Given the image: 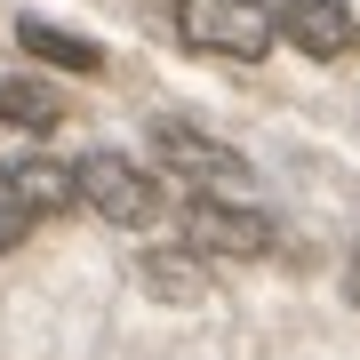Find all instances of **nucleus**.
<instances>
[{"instance_id":"6e6552de","label":"nucleus","mask_w":360,"mask_h":360,"mask_svg":"<svg viewBox=\"0 0 360 360\" xmlns=\"http://www.w3.org/2000/svg\"><path fill=\"white\" fill-rule=\"evenodd\" d=\"M144 288L160 296V304H200L208 296V272L193 264V248H144Z\"/></svg>"},{"instance_id":"f257e3e1","label":"nucleus","mask_w":360,"mask_h":360,"mask_svg":"<svg viewBox=\"0 0 360 360\" xmlns=\"http://www.w3.org/2000/svg\"><path fill=\"white\" fill-rule=\"evenodd\" d=\"M72 200L89 208V217H104V224H153L160 208H168L160 176L136 168L129 153H89V160H72Z\"/></svg>"},{"instance_id":"7ed1b4c3","label":"nucleus","mask_w":360,"mask_h":360,"mask_svg":"<svg viewBox=\"0 0 360 360\" xmlns=\"http://www.w3.org/2000/svg\"><path fill=\"white\" fill-rule=\"evenodd\" d=\"M184 248H217V257H272V240H281V224L264 217V208L232 200V193H200L184 200Z\"/></svg>"},{"instance_id":"9d476101","label":"nucleus","mask_w":360,"mask_h":360,"mask_svg":"<svg viewBox=\"0 0 360 360\" xmlns=\"http://www.w3.org/2000/svg\"><path fill=\"white\" fill-rule=\"evenodd\" d=\"M40 217L32 208H16V200H0V257H8V248H25V232H32Z\"/></svg>"},{"instance_id":"1a4fd4ad","label":"nucleus","mask_w":360,"mask_h":360,"mask_svg":"<svg viewBox=\"0 0 360 360\" xmlns=\"http://www.w3.org/2000/svg\"><path fill=\"white\" fill-rule=\"evenodd\" d=\"M16 40H25L32 56H49V65H65V72H104V49H96V40L49 25V16H25V25H16Z\"/></svg>"},{"instance_id":"9b49d317","label":"nucleus","mask_w":360,"mask_h":360,"mask_svg":"<svg viewBox=\"0 0 360 360\" xmlns=\"http://www.w3.org/2000/svg\"><path fill=\"white\" fill-rule=\"evenodd\" d=\"M345 288H352V304H360V257H352V281H345Z\"/></svg>"},{"instance_id":"0eeeda50","label":"nucleus","mask_w":360,"mask_h":360,"mask_svg":"<svg viewBox=\"0 0 360 360\" xmlns=\"http://www.w3.org/2000/svg\"><path fill=\"white\" fill-rule=\"evenodd\" d=\"M56 120H65V96H56L49 80H25V72H8V80H0V129L49 136Z\"/></svg>"},{"instance_id":"39448f33","label":"nucleus","mask_w":360,"mask_h":360,"mask_svg":"<svg viewBox=\"0 0 360 360\" xmlns=\"http://www.w3.org/2000/svg\"><path fill=\"white\" fill-rule=\"evenodd\" d=\"M272 40H288V49L312 56V65H336V56H352L360 16L345 8V0H281V8H272Z\"/></svg>"},{"instance_id":"20e7f679","label":"nucleus","mask_w":360,"mask_h":360,"mask_svg":"<svg viewBox=\"0 0 360 360\" xmlns=\"http://www.w3.org/2000/svg\"><path fill=\"white\" fill-rule=\"evenodd\" d=\"M153 153H160L168 176H193L200 193H240L248 184V160L232 153V144H217V136L184 129V120H153Z\"/></svg>"},{"instance_id":"423d86ee","label":"nucleus","mask_w":360,"mask_h":360,"mask_svg":"<svg viewBox=\"0 0 360 360\" xmlns=\"http://www.w3.org/2000/svg\"><path fill=\"white\" fill-rule=\"evenodd\" d=\"M0 200L32 208V217H65V208H72V168H65V160L25 153V160H8V168H0Z\"/></svg>"},{"instance_id":"f03ea898","label":"nucleus","mask_w":360,"mask_h":360,"mask_svg":"<svg viewBox=\"0 0 360 360\" xmlns=\"http://www.w3.org/2000/svg\"><path fill=\"white\" fill-rule=\"evenodd\" d=\"M176 25L193 49L232 56V65H257L272 49V8L264 0H176Z\"/></svg>"}]
</instances>
